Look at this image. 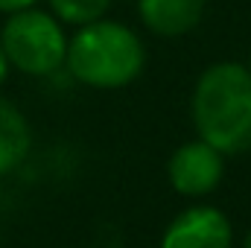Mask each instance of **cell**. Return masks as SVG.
<instances>
[{"label": "cell", "mask_w": 251, "mask_h": 248, "mask_svg": "<svg viewBox=\"0 0 251 248\" xmlns=\"http://www.w3.org/2000/svg\"><path fill=\"white\" fill-rule=\"evenodd\" d=\"M225 161L228 158L201 137L184 140L167 158V184L184 198H207L225 181Z\"/></svg>", "instance_id": "cell-4"}, {"label": "cell", "mask_w": 251, "mask_h": 248, "mask_svg": "<svg viewBox=\"0 0 251 248\" xmlns=\"http://www.w3.org/2000/svg\"><path fill=\"white\" fill-rule=\"evenodd\" d=\"M41 0H0V15H12V12H21V9H32Z\"/></svg>", "instance_id": "cell-9"}, {"label": "cell", "mask_w": 251, "mask_h": 248, "mask_svg": "<svg viewBox=\"0 0 251 248\" xmlns=\"http://www.w3.org/2000/svg\"><path fill=\"white\" fill-rule=\"evenodd\" d=\"M190 120L196 137L225 158L251 149V73L246 62L207 64L190 91Z\"/></svg>", "instance_id": "cell-1"}, {"label": "cell", "mask_w": 251, "mask_h": 248, "mask_svg": "<svg viewBox=\"0 0 251 248\" xmlns=\"http://www.w3.org/2000/svg\"><path fill=\"white\" fill-rule=\"evenodd\" d=\"M9 70H12V67H9V62H6V53H3V47H0V85L9 79Z\"/></svg>", "instance_id": "cell-10"}, {"label": "cell", "mask_w": 251, "mask_h": 248, "mask_svg": "<svg viewBox=\"0 0 251 248\" xmlns=\"http://www.w3.org/2000/svg\"><path fill=\"white\" fill-rule=\"evenodd\" d=\"M246 67H249V73H251V50H249V59H246Z\"/></svg>", "instance_id": "cell-12"}, {"label": "cell", "mask_w": 251, "mask_h": 248, "mask_svg": "<svg viewBox=\"0 0 251 248\" xmlns=\"http://www.w3.org/2000/svg\"><path fill=\"white\" fill-rule=\"evenodd\" d=\"M67 38L70 35L64 24L41 6L12 12L0 26V47L9 67L32 79L62 73L67 59Z\"/></svg>", "instance_id": "cell-3"}, {"label": "cell", "mask_w": 251, "mask_h": 248, "mask_svg": "<svg viewBox=\"0 0 251 248\" xmlns=\"http://www.w3.org/2000/svg\"><path fill=\"white\" fill-rule=\"evenodd\" d=\"M240 248H251V228L243 234V243H240Z\"/></svg>", "instance_id": "cell-11"}, {"label": "cell", "mask_w": 251, "mask_h": 248, "mask_svg": "<svg viewBox=\"0 0 251 248\" xmlns=\"http://www.w3.org/2000/svg\"><path fill=\"white\" fill-rule=\"evenodd\" d=\"M137 21L158 38H184L207 15V0H137Z\"/></svg>", "instance_id": "cell-6"}, {"label": "cell", "mask_w": 251, "mask_h": 248, "mask_svg": "<svg viewBox=\"0 0 251 248\" xmlns=\"http://www.w3.org/2000/svg\"><path fill=\"white\" fill-rule=\"evenodd\" d=\"M237 234L231 216L207 201L178 210L161 231L158 248H234Z\"/></svg>", "instance_id": "cell-5"}, {"label": "cell", "mask_w": 251, "mask_h": 248, "mask_svg": "<svg viewBox=\"0 0 251 248\" xmlns=\"http://www.w3.org/2000/svg\"><path fill=\"white\" fill-rule=\"evenodd\" d=\"M32 152V128L26 114L0 97V178L15 173Z\"/></svg>", "instance_id": "cell-7"}, {"label": "cell", "mask_w": 251, "mask_h": 248, "mask_svg": "<svg viewBox=\"0 0 251 248\" xmlns=\"http://www.w3.org/2000/svg\"><path fill=\"white\" fill-rule=\"evenodd\" d=\"M114 0H47L50 12L62 21L64 26H85L91 21H100L108 15Z\"/></svg>", "instance_id": "cell-8"}, {"label": "cell", "mask_w": 251, "mask_h": 248, "mask_svg": "<svg viewBox=\"0 0 251 248\" xmlns=\"http://www.w3.org/2000/svg\"><path fill=\"white\" fill-rule=\"evenodd\" d=\"M146 44L134 26L100 18L76 26L67 38L64 70L73 82L94 91H120L143 76Z\"/></svg>", "instance_id": "cell-2"}]
</instances>
